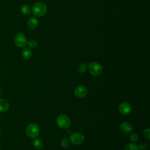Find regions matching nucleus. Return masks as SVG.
Returning a JSON list of instances; mask_svg holds the SVG:
<instances>
[{
  "label": "nucleus",
  "mask_w": 150,
  "mask_h": 150,
  "mask_svg": "<svg viewBox=\"0 0 150 150\" xmlns=\"http://www.w3.org/2000/svg\"><path fill=\"white\" fill-rule=\"evenodd\" d=\"M47 11V8L46 5L42 2L35 3L32 7L33 13L38 17H42L45 15Z\"/></svg>",
  "instance_id": "f257e3e1"
},
{
  "label": "nucleus",
  "mask_w": 150,
  "mask_h": 150,
  "mask_svg": "<svg viewBox=\"0 0 150 150\" xmlns=\"http://www.w3.org/2000/svg\"><path fill=\"white\" fill-rule=\"evenodd\" d=\"M56 121L59 127L62 129H67L71 125V120L70 118L65 114L59 115L57 117Z\"/></svg>",
  "instance_id": "f03ea898"
},
{
  "label": "nucleus",
  "mask_w": 150,
  "mask_h": 150,
  "mask_svg": "<svg viewBox=\"0 0 150 150\" xmlns=\"http://www.w3.org/2000/svg\"><path fill=\"white\" fill-rule=\"evenodd\" d=\"M39 128L35 123H30L26 128V134L30 138H36L39 135Z\"/></svg>",
  "instance_id": "7ed1b4c3"
},
{
  "label": "nucleus",
  "mask_w": 150,
  "mask_h": 150,
  "mask_svg": "<svg viewBox=\"0 0 150 150\" xmlns=\"http://www.w3.org/2000/svg\"><path fill=\"white\" fill-rule=\"evenodd\" d=\"M88 71L90 73L94 76H98L100 75L103 70L102 66L98 62H91L88 65Z\"/></svg>",
  "instance_id": "20e7f679"
},
{
  "label": "nucleus",
  "mask_w": 150,
  "mask_h": 150,
  "mask_svg": "<svg viewBox=\"0 0 150 150\" xmlns=\"http://www.w3.org/2000/svg\"><path fill=\"white\" fill-rule=\"evenodd\" d=\"M14 42L18 47H23L27 44V39L24 34L18 33L14 37Z\"/></svg>",
  "instance_id": "39448f33"
},
{
  "label": "nucleus",
  "mask_w": 150,
  "mask_h": 150,
  "mask_svg": "<svg viewBox=\"0 0 150 150\" xmlns=\"http://www.w3.org/2000/svg\"><path fill=\"white\" fill-rule=\"evenodd\" d=\"M71 142L75 145L81 144L84 141V136L81 132H76L72 133L70 136Z\"/></svg>",
  "instance_id": "423d86ee"
},
{
  "label": "nucleus",
  "mask_w": 150,
  "mask_h": 150,
  "mask_svg": "<svg viewBox=\"0 0 150 150\" xmlns=\"http://www.w3.org/2000/svg\"><path fill=\"white\" fill-rule=\"evenodd\" d=\"M74 94L79 98H83L87 94V89L84 86H79L74 89Z\"/></svg>",
  "instance_id": "0eeeda50"
},
{
  "label": "nucleus",
  "mask_w": 150,
  "mask_h": 150,
  "mask_svg": "<svg viewBox=\"0 0 150 150\" xmlns=\"http://www.w3.org/2000/svg\"><path fill=\"white\" fill-rule=\"evenodd\" d=\"M118 110L121 114L123 115H127L131 111V106L129 103L124 102L120 104Z\"/></svg>",
  "instance_id": "6e6552de"
},
{
  "label": "nucleus",
  "mask_w": 150,
  "mask_h": 150,
  "mask_svg": "<svg viewBox=\"0 0 150 150\" xmlns=\"http://www.w3.org/2000/svg\"><path fill=\"white\" fill-rule=\"evenodd\" d=\"M120 129L125 134H130L133 131V127L128 122H123L120 125Z\"/></svg>",
  "instance_id": "1a4fd4ad"
},
{
  "label": "nucleus",
  "mask_w": 150,
  "mask_h": 150,
  "mask_svg": "<svg viewBox=\"0 0 150 150\" xmlns=\"http://www.w3.org/2000/svg\"><path fill=\"white\" fill-rule=\"evenodd\" d=\"M27 25L30 29H35L38 26L39 21L35 17H31L28 19L27 22Z\"/></svg>",
  "instance_id": "9d476101"
},
{
  "label": "nucleus",
  "mask_w": 150,
  "mask_h": 150,
  "mask_svg": "<svg viewBox=\"0 0 150 150\" xmlns=\"http://www.w3.org/2000/svg\"><path fill=\"white\" fill-rule=\"evenodd\" d=\"M9 107L8 101L4 98L0 99V112H3L6 111Z\"/></svg>",
  "instance_id": "9b49d317"
},
{
  "label": "nucleus",
  "mask_w": 150,
  "mask_h": 150,
  "mask_svg": "<svg viewBox=\"0 0 150 150\" xmlns=\"http://www.w3.org/2000/svg\"><path fill=\"white\" fill-rule=\"evenodd\" d=\"M22 55L25 59H29L32 57V52L30 49L26 47L22 50Z\"/></svg>",
  "instance_id": "f8f14e48"
},
{
  "label": "nucleus",
  "mask_w": 150,
  "mask_h": 150,
  "mask_svg": "<svg viewBox=\"0 0 150 150\" xmlns=\"http://www.w3.org/2000/svg\"><path fill=\"white\" fill-rule=\"evenodd\" d=\"M33 145L36 149H40L43 148V143L41 139L35 138H34V139L33 141Z\"/></svg>",
  "instance_id": "ddd939ff"
},
{
  "label": "nucleus",
  "mask_w": 150,
  "mask_h": 150,
  "mask_svg": "<svg viewBox=\"0 0 150 150\" xmlns=\"http://www.w3.org/2000/svg\"><path fill=\"white\" fill-rule=\"evenodd\" d=\"M21 12L23 15H28L31 12V8L28 5H23L21 7Z\"/></svg>",
  "instance_id": "4468645a"
},
{
  "label": "nucleus",
  "mask_w": 150,
  "mask_h": 150,
  "mask_svg": "<svg viewBox=\"0 0 150 150\" xmlns=\"http://www.w3.org/2000/svg\"><path fill=\"white\" fill-rule=\"evenodd\" d=\"M87 67V65L85 63H82L80 64L77 67V71L79 73H83L86 71Z\"/></svg>",
  "instance_id": "2eb2a0df"
},
{
  "label": "nucleus",
  "mask_w": 150,
  "mask_h": 150,
  "mask_svg": "<svg viewBox=\"0 0 150 150\" xmlns=\"http://www.w3.org/2000/svg\"><path fill=\"white\" fill-rule=\"evenodd\" d=\"M125 150H139L138 146L134 143H129L125 146Z\"/></svg>",
  "instance_id": "dca6fc26"
},
{
  "label": "nucleus",
  "mask_w": 150,
  "mask_h": 150,
  "mask_svg": "<svg viewBox=\"0 0 150 150\" xmlns=\"http://www.w3.org/2000/svg\"><path fill=\"white\" fill-rule=\"evenodd\" d=\"M60 144L62 145V146L63 148H67L69 147V145H70V141L69 139L67 137H64L63 138L61 142H60Z\"/></svg>",
  "instance_id": "f3484780"
},
{
  "label": "nucleus",
  "mask_w": 150,
  "mask_h": 150,
  "mask_svg": "<svg viewBox=\"0 0 150 150\" xmlns=\"http://www.w3.org/2000/svg\"><path fill=\"white\" fill-rule=\"evenodd\" d=\"M27 44L28 45V46L31 47V48H34L37 45H38V43H37V41L34 39H30L28 41H27Z\"/></svg>",
  "instance_id": "a211bd4d"
},
{
  "label": "nucleus",
  "mask_w": 150,
  "mask_h": 150,
  "mask_svg": "<svg viewBox=\"0 0 150 150\" xmlns=\"http://www.w3.org/2000/svg\"><path fill=\"white\" fill-rule=\"evenodd\" d=\"M129 139L133 142H135L138 141V135L136 134V133H132L130 134L129 135Z\"/></svg>",
  "instance_id": "6ab92c4d"
},
{
  "label": "nucleus",
  "mask_w": 150,
  "mask_h": 150,
  "mask_svg": "<svg viewBox=\"0 0 150 150\" xmlns=\"http://www.w3.org/2000/svg\"><path fill=\"white\" fill-rule=\"evenodd\" d=\"M144 136L147 139H150V129L149 128H146L144 131Z\"/></svg>",
  "instance_id": "aec40b11"
},
{
  "label": "nucleus",
  "mask_w": 150,
  "mask_h": 150,
  "mask_svg": "<svg viewBox=\"0 0 150 150\" xmlns=\"http://www.w3.org/2000/svg\"><path fill=\"white\" fill-rule=\"evenodd\" d=\"M138 147V149L140 150H146L147 148V145L144 142H142L139 145Z\"/></svg>",
  "instance_id": "412c9836"
},
{
  "label": "nucleus",
  "mask_w": 150,
  "mask_h": 150,
  "mask_svg": "<svg viewBox=\"0 0 150 150\" xmlns=\"http://www.w3.org/2000/svg\"><path fill=\"white\" fill-rule=\"evenodd\" d=\"M1 131H0V138H1Z\"/></svg>",
  "instance_id": "4be33fe9"
},
{
  "label": "nucleus",
  "mask_w": 150,
  "mask_h": 150,
  "mask_svg": "<svg viewBox=\"0 0 150 150\" xmlns=\"http://www.w3.org/2000/svg\"><path fill=\"white\" fill-rule=\"evenodd\" d=\"M0 150H1V149H0Z\"/></svg>",
  "instance_id": "5701e85b"
}]
</instances>
